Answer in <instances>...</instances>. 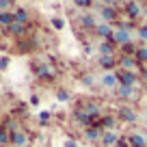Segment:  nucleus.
I'll return each instance as SVG.
<instances>
[{
  "mask_svg": "<svg viewBox=\"0 0 147 147\" xmlns=\"http://www.w3.org/2000/svg\"><path fill=\"white\" fill-rule=\"evenodd\" d=\"M35 74H37V78L39 80H43V82H48V80H52L54 78V69L50 67V63H41V61H37L35 65Z\"/></svg>",
  "mask_w": 147,
  "mask_h": 147,
  "instance_id": "f257e3e1",
  "label": "nucleus"
},
{
  "mask_svg": "<svg viewBox=\"0 0 147 147\" xmlns=\"http://www.w3.org/2000/svg\"><path fill=\"white\" fill-rule=\"evenodd\" d=\"M130 35H132V30H128V28H115V32H113V37H110V39H113V41H115V46H128V43H132L130 41Z\"/></svg>",
  "mask_w": 147,
  "mask_h": 147,
  "instance_id": "f03ea898",
  "label": "nucleus"
},
{
  "mask_svg": "<svg viewBox=\"0 0 147 147\" xmlns=\"http://www.w3.org/2000/svg\"><path fill=\"white\" fill-rule=\"evenodd\" d=\"M74 119L78 121V123H82L84 128H89V125H93V123H95V121H93V117L89 115V113L82 108V106H78V108H76V113H74Z\"/></svg>",
  "mask_w": 147,
  "mask_h": 147,
  "instance_id": "7ed1b4c3",
  "label": "nucleus"
},
{
  "mask_svg": "<svg viewBox=\"0 0 147 147\" xmlns=\"http://www.w3.org/2000/svg\"><path fill=\"white\" fill-rule=\"evenodd\" d=\"M119 67H121V71H134V67H141V65H138L136 56H125V54H121V56H119Z\"/></svg>",
  "mask_w": 147,
  "mask_h": 147,
  "instance_id": "20e7f679",
  "label": "nucleus"
},
{
  "mask_svg": "<svg viewBox=\"0 0 147 147\" xmlns=\"http://www.w3.org/2000/svg\"><path fill=\"white\" fill-rule=\"evenodd\" d=\"M117 76H119V84L123 87H136L138 82V76L134 71H117Z\"/></svg>",
  "mask_w": 147,
  "mask_h": 147,
  "instance_id": "39448f33",
  "label": "nucleus"
},
{
  "mask_svg": "<svg viewBox=\"0 0 147 147\" xmlns=\"http://www.w3.org/2000/svg\"><path fill=\"white\" fill-rule=\"evenodd\" d=\"M123 9H125V15H128L130 20H136L138 15L145 13V11H143V5H141V2H125Z\"/></svg>",
  "mask_w": 147,
  "mask_h": 147,
  "instance_id": "423d86ee",
  "label": "nucleus"
},
{
  "mask_svg": "<svg viewBox=\"0 0 147 147\" xmlns=\"http://www.w3.org/2000/svg\"><path fill=\"white\" fill-rule=\"evenodd\" d=\"M11 145L13 147H26L28 145V134L24 130H15L11 132Z\"/></svg>",
  "mask_w": 147,
  "mask_h": 147,
  "instance_id": "0eeeda50",
  "label": "nucleus"
},
{
  "mask_svg": "<svg viewBox=\"0 0 147 147\" xmlns=\"http://www.w3.org/2000/svg\"><path fill=\"white\" fill-rule=\"evenodd\" d=\"M136 110L134 108H130V106H119V119L121 121H125V123H134L136 121Z\"/></svg>",
  "mask_w": 147,
  "mask_h": 147,
  "instance_id": "6e6552de",
  "label": "nucleus"
},
{
  "mask_svg": "<svg viewBox=\"0 0 147 147\" xmlns=\"http://www.w3.org/2000/svg\"><path fill=\"white\" fill-rule=\"evenodd\" d=\"M113 32H115V28L110 26L108 22H100V24H97V26H95V35H97V37H102L104 41H106V39H110V37H113Z\"/></svg>",
  "mask_w": 147,
  "mask_h": 147,
  "instance_id": "1a4fd4ad",
  "label": "nucleus"
},
{
  "mask_svg": "<svg viewBox=\"0 0 147 147\" xmlns=\"http://www.w3.org/2000/svg\"><path fill=\"white\" fill-rule=\"evenodd\" d=\"M119 76L117 74H113V71H106L104 76H102V87H106V89H117L119 87Z\"/></svg>",
  "mask_w": 147,
  "mask_h": 147,
  "instance_id": "9d476101",
  "label": "nucleus"
},
{
  "mask_svg": "<svg viewBox=\"0 0 147 147\" xmlns=\"http://www.w3.org/2000/svg\"><path fill=\"white\" fill-rule=\"evenodd\" d=\"M128 143H130V147H147V136L141 132H132L128 136Z\"/></svg>",
  "mask_w": 147,
  "mask_h": 147,
  "instance_id": "9b49d317",
  "label": "nucleus"
},
{
  "mask_svg": "<svg viewBox=\"0 0 147 147\" xmlns=\"http://www.w3.org/2000/svg\"><path fill=\"white\" fill-rule=\"evenodd\" d=\"M115 41L113 39H106V41H102L100 46H97V50H100V56H113V52H115Z\"/></svg>",
  "mask_w": 147,
  "mask_h": 147,
  "instance_id": "f8f14e48",
  "label": "nucleus"
},
{
  "mask_svg": "<svg viewBox=\"0 0 147 147\" xmlns=\"http://www.w3.org/2000/svg\"><path fill=\"white\" fill-rule=\"evenodd\" d=\"M102 132H104V130L95 128V125H89V128H84V136H87V141H91V143L102 141Z\"/></svg>",
  "mask_w": 147,
  "mask_h": 147,
  "instance_id": "ddd939ff",
  "label": "nucleus"
},
{
  "mask_svg": "<svg viewBox=\"0 0 147 147\" xmlns=\"http://www.w3.org/2000/svg\"><path fill=\"white\" fill-rule=\"evenodd\" d=\"M117 123V117L115 115H104L100 121H95V128H100V130H104V128H113V125Z\"/></svg>",
  "mask_w": 147,
  "mask_h": 147,
  "instance_id": "4468645a",
  "label": "nucleus"
},
{
  "mask_svg": "<svg viewBox=\"0 0 147 147\" xmlns=\"http://www.w3.org/2000/svg\"><path fill=\"white\" fill-rule=\"evenodd\" d=\"M115 91H117V97H123V100H132L134 93H136V87H123V84H119Z\"/></svg>",
  "mask_w": 147,
  "mask_h": 147,
  "instance_id": "2eb2a0df",
  "label": "nucleus"
},
{
  "mask_svg": "<svg viewBox=\"0 0 147 147\" xmlns=\"http://www.w3.org/2000/svg\"><path fill=\"white\" fill-rule=\"evenodd\" d=\"M117 141H119L117 132H113V130H106V132H102V145L110 147V145H117Z\"/></svg>",
  "mask_w": 147,
  "mask_h": 147,
  "instance_id": "dca6fc26",
  "label": "nucleus"
},
{
  "mask_svg": "<svg viewBox=\"0 0 147 147\" xmlns=\"http://www.w3.org/2000/svg\"><path fill=\"white\" fill-rule=\"evenodd\" d=\"M119 65V59H115V56H100V67L102 69H113Z\"/></svg>",
  "mask_w": 147,
  "mask_h": 147,
  "instance_id": "f3484780",
  "label": "nucleus"
},
{
  "mask_svg": "<svg viewBox=\"0 0 147 147\" xmlns=\"http://www.w3.org/2000/svg\"><path fill=\"white\" fill-rule=\"evenodd\" d=\"M26 28H28V26H24V24H20V22H13L9 28H7V32H9V35H13V37H22L24 32H26Z\"/></svg>",
  "mask_w": 147,
  "mask_h": 147,
  "instance_id": "a211bd4d",
  "label": "nucleus"
},
{
  "mask_svg": "<svg viewBox=\"0 0 147 147\" xmlns=\"http://www.w3.org/2000/svg\"><path fill=\"white\" fill-rule=\"evenodd\" d=\"M80 26H82V28H93V30H95L97 24H95V20H93L91 13H82V15H80Z\"/></svg>",
  "mask_w": 147,
  "mask_h": 147,
  "instance_id": "6ab92c4d",
  "label": "nucleus"
},
{
  "mask_svg": "<svg viewBox=\"0 0 147 147\" xmlns=\"http://www.w3.org/2000/svg\"><path fill=\"white\" fill-rule=\"evenodd\" d=\"M13 22H15V15H13V11H5V13H0V26L9 28Z\"/></svg>",
  "mask_w": 147,
  "mask_h": 147,
  "instance_id": "aec40b11",
  "label": "nucleus"
},
{
  "mask_svg": "<svg viewBox=\"0 0 147 147\" xmlns=\"http://www.w3.org/2000/svg\"><path fill=\"white\" fill-rule=\"evenodd\" d=\"M13 15H15V22L24 24V26H26L28 20H30V15H28V11H26V9H15V11H13Z\"/></svg>",
  "mask_w": 147,
  "mask_h": 147,
  "instance_id": "412c9836",
  "label": "nucleus"
},
{
  "mask_svg": "<svg viewBox=\"0 0 147 147\" xmlns=\"http://www.w3.org/2000/svg\"><path fill=\"white\" fill-rule=\"evenodd\" d=\"M136 61H138V65H145V63H147V46H138V50H136Z\"/></svg>",
  "mask_w": 147,
  "mask_h": 147,
  "instance_id": "4be33fe9",
  "label": "nucleus"
},
{
  "mask_svg": "<svg viewBox=\"0 0 147 147\" xmlns=\"http://www.w3.org/2000/svg\"><path fill=\"white\" fill-rule=\"evenodd\" d=\"M7 143H11V134L5 130V125H0V145H7Z\"/></svg>",
  "mask_w": 147,
  "mask_h": 147,
  "instance_id": "5701e85b",
  "label": "nucleus"
},
{
  "mask_svg": "<svg viewBox=\"0 0 147 147\" xmlns=\"http://www.w3.org/2000/svg\"><path fill=\"white\" fill-rule=\"evenodd\" d=\"M82 84H84V87H93V84H95L93 74H84V76H82Z\"/></svg>",
  "mask_w": 147,
  "mask_h": 147,
  "instance_id": "b1692460",
  "label": "nucleus"
},
{
  "mask_svg": "<svg viewBox=\"0 0 147 147\" xmlns=\"http://www.w3.org/2000/svg\"><path fill=\"white\" fill-rule=\"evenodd\" d=\"M50 113H48V110H43V113H39V123H41V125H46L48 123V121H50Z\"/></svg>",
  "mask_w": 147,
  "mask_h": 147,
  "instance_id": "393cba45",
  "label": "nucleus"
},
{
  "mask_svg": "<svg viewBox=\"0 0 147 147\" xmlns=\"http://www.w3.org/2000/svg\"><path fill=\"white\" fill-rule=\"evenodd\" d=\"M52 26H54L56 30H61V28L65 26V22H63V20H61V18H52Z\"/></svg>",
  "mask_w": 147,
  "mask_h": 147,
  "instance_id": "a878e982",
  "label": "nucleus"
},
{
  "mask_svg": "<svg viewBox=\"0 0 147 147\" xmlns=\"http://www.w3.org/2000/svg\"><path fill=\"white\" fill-rule=\"evenodd\" d=\"M11 9V2L9 0H0V13H5V11Z\"/></svg>",
  "mask_w": 147,
  "mask_h": 147,
  "instance_id": "bb28decb",
  "label": "nucleus"
},
{
  "mask_svg": "<svg viewBox=\"0 0 147 147\" xmlns=\"http://www.w3.org/2000/svg\"><path fill=\"white\" fill-rule=\"evenodd\" d=\"M138 37H141V39H143V41H147V26H138Z\"/></svg>",
  "mask_w": 147,
  "mask_h": 147,
  "instance_id": "cd10ccee",
  "label": "nucleus"
},
{
  "mask_svg": "<svg viewBox=\"0 0 147 147\" xmlns=\"http://www.w3.org/2000/svg\"><path fill=\"white\" fill-rule=\"evenodd\" d=\"M115 147H130L128 136H119V141H117V145H115Z\"/></svg>",
  "mask_w": 147,
  "mask_h": 147,
  "instance_id": "c85d7f7f",
  "label": "nucleus"
},
{
  "mask_svg": "<svg viewBox=\"0 0 147 147\" xmlns=\"http://www.w3.org/2000/svg\"><path fill=\"white\" fill-rule=\"evenodd\" d=\"M76 7H78V9H89V7H93V5L89 2V0H78V2H76Z\"/></svg>",
  "mask_w": 147,
  "mask_h": 147,
  "instance_id": "c756f323",
  "label": "nucleus"
},
{
  "mask_svg": "<svg viewBox=\"0 0 147 147\" xmlns=\"http://www.w3.org/2000/svg\"><path fill=\"white\" fill-rule=\"evenodd\" d=\"M7 65H9V59L2 56V59H0V69H7Z\"/></svg>",
  "mask_w": 147,
  "mask_h": 147,
  "instance_id": "7c9ffc66",
  "label": "nucleus"
},
{
  "mask_svg": "<svg viewBox=\"0 0 147 147\" xmlns=\"http://www.w3.org/2000/svg\"><path fill=\"white\" fill-rule=\"evenodd\" d=\"M67 97H69V93H67V91H59V100H61V102H65Z\"/></svg>",
  "mask_w": 147,
  "mask_h": 147,
  "instance_id": "2f4dec72",
  "label": "nucleus"
},
{
  "mask_svg": "<svg viewBox=\"0 0 147 147\" xmlns=\"http://www.w3.org/2000/svg\"><path fill=\"white\" fill-rule=\"evenodd\" d=\"M65 147H76V141L74 138H65Z\"/></svg>",
  "mask_w": 147,
  "mask_h": 147,
  "instance_id": "473e14b6",
  "label": "nucleus"
},
{
  "mask_svg": "<svg viewBox=\"0 0 147 147\" xmlns=\"http://www.w3.org/2000/svg\"><path fill=\"white\" fill-rule=\"evenodd\" d=\"M91 52H93V48H91V46H89V43H84V54H87V56H89V54H91Z\"/></svg>",
  "mask_w": 147,
  "mask_h": 147,
  "instance_id": "72a5a7b5",
  "label": "nucleus"
},
{
  "mask_svg": "<svg viewBox=\"0 0 147 147\" xmlns=\"http://www.w3.org/2000/svg\"><path fill=\"white\" fill-rule=\"evenodd\" d=\"M30 104H32V106H37V104H39V97L32 95V97H30Z\"/></svg>",
  "mask_w": 147,
  "mask_h": 147,
  "instance_id": "f704fd0d",
  "label": "nucleus"
},
{
  "mask_svg": "<svg viewBox=\"0 0 147 147\" xmlns=\"http://www.w3.org/2000/svg\"><path fill=\"white\" fill-rule=\"evenodd\" d=\"M145 15H147V7H145Z\"/></svg>",
  "mask_w": 147,
  "mask_h": 147,
  "instance_id": "c9c22d12",
  "label": "nucleus"
},
{
  "mask_svg": "<svg viewBox=\"0 0 147 147\" xmlns=\"http://www.w3.org/2000/svg\"><path fill=\"white\" fill-rule=\"evenodd\" d=\"M0 30H2V26H0Z\"/></svg>",
  "mask_w": 147,
  "mask_h": 147,
  "instance_id": "e433bc0d",
  "label": "nucleus"
}]
</instances>
